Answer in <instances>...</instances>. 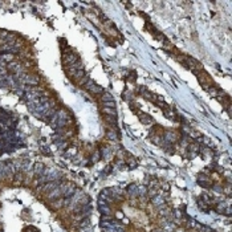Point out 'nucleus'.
<instances>
[{
    "mask_svg": "<svg viewBox=\"0 0 232 232\" xmlns=\"http://www.w3.org/2000/svg\"><path fill=\"white\" fill-rule=\"evenodd\" d=\"M102 111H104L105 114L110 115V117H117V110L113 109V108H104L102 109Z\"/></svg>",
    "mask_w": 232,
    "mask_h": 232,
    "instance_id": "nucleus-2",
    "label": "nucleus"
},
{
    "mask_svg": "<svg viewBox=\"0 0 232 232\" xmlns=\"http://www.w3.org/2000/svg\"><path fill=\"white\" fill-rule=\"evenodd\" d=\"M33 172L38 176H43L44 172H45V167H44L43 163H36V165L33 166Z\"/></svg>",
    "mask_w": 232,
    "mask_h": 232,
    "instance_id": "nucleus-1",
    "label": "nucleus"
}]
</instances>
